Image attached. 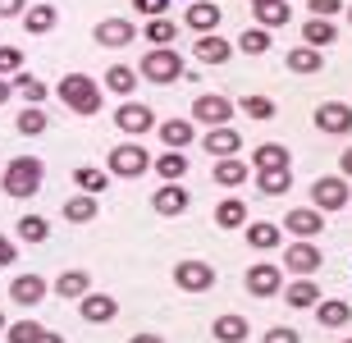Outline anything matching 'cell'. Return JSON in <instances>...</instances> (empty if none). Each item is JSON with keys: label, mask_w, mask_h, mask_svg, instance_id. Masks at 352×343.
<instances>
[{"label": "cell", "mask_w": 352, "mask_h": 343, "mask_svg": "<svg viewBox=\"0 0 352 343\" xmlns=\"http://www.w3.org/2000/svg\"><path fill=\"white\" fill-rule=\"evenodd\" d=\"M288 69H293V74H320L325 60H320V51H311V46H293V51H288Z\"/></svg>", "instance_id": "cell-35"}, {"label": "cell", "mask_w": 352, "mask_h": 343, "mask_svg": "<svg viewBox=\"0 0 352 343\" xmlns=\"http://www.w3.org/2000/svg\"><path fill=\"white\" fill-rule=\"evenodd\" d=\"M279 293H284V302L293 307V311H307V307L320 302V289H316L311 279H298V284H288V289H279Z\"/></svg>", "instance_id": "cell-29"}, {"label": "cell", "mask_w": 352, "mask_h": 343, "mask_svg": "<svg viewBox=\"0 0 352 343\" xmlns=\"http://www.w3.org/2000/svg\"><path fill=\"white\" fill-rule=\"evenodd\" d=\"M41 330H46L41 320H14V325H10V343H37Z\"/></svg>", "instance_id": "cell-45"}, {"label": "cell", "mask_w": 352, "mask_h": 343, "mask_svg": "<svg viewBox=\"0 0 352 343\" xmlns=\"http://www.w3.org/2000/svg\"><path fill=\"white\" fill-rule=\"evenodd\" d=\"M133 10H138V14H146V19H165L170 0H133Z\"/></svg>", "instance_id": "cell-46"}, {"label": "cell", "mask_w": 352, "mask_h": 343, "mask_svg": "<svg viewBox=\"0 0 352 343\" xmlns=\"http://www.w3.org/2000/svg\"><path fill=\"white\" fill-rule=\"evenodd\" d=\"M288 188H293V174L288 170H261L256 174V192L261 197H284Z\"/></svg>", "instance_id": "cell-31"}, {"label": "cell", "mask_w": 352, "mask_h": 343, "mask_svg": "<svg viewBox=\"0 0 352 343\" xmlns=\"http://www.w3.org/2000/svg\"><path fill=\"white\" fill-rule=\"evenodd\" d=\"M248 5H265V0H248Z\"/></svg>", "instance_id": "cell-56"}, {"label": "cell", "mask_w": 352, "mask_h": 343, "mask_svg": "<svg viewBox=\"0 0 352 343\" xmlns=\"http://www.w3.org/2000/svg\"><path fill=\"white\" fill-rule=\"evenodd\" d=\"M270 46H274V32H270V27H248V32L238 37V51H243V55H265Z\"/></svg>", "instance_id": "cell-37"}, {"label": "cell", "mask_w": 352, "mask_h": 343, "mask_svg": "<svg viewBox=\"0 0 352 343\" xmlns=\"http://www.w3.org/2000/svg\"><path fill=\"white\" fill-rule=\"evenodd\" d=\"M243 234H248V247H256V252H270V247H279V243H284V229L270 225V220H248V225H243Z\"/></svg>", "instance_id": "cell-16"}, {"label": "cell", "mask_w": 352, "mask_h": 343, "mask_svg": "<svg viewBox=\"0 0 352 343\" xmlns=\"http://www.w3.org/2000/svg\"><path fill=\"white\" fill-rule=\"evenodd\" d=\"M210 334H215V343H248L252 325H248V316H234V311H224V316L210 325Z\"/></svg>", "instance_id": "cell-18"}, {"label": "cell", "mask_w": 352, "mask_h": 343, "mask_svg": "<svg viewBox=\"0 0 352 343\" xmlns=\"http://www.w3.org/2000/svg\"><path fill=\"white\" fill-rule=\"evenodd\" d=\"M151 46H174V37H179V27L170 23V19H146V27H138Z\"/></svg>", "instance_id": "cell-39"}, {"label": "cell", "mask_w": 352, "mask_h": 343, "mask_svg": "<svg viewBox=\"0 0 352 343\" xmlns=\"http://www.w3.org/2000/svg\"><path fill=\"white\" fill-rule=\"evenodd\" d=\"M316 320L329 325V330H339V325H348V320H352V307L343 302V298H320V302H316Z\"/></svg>", "instance_id": "cell-25"}, {"label": "cell", "mask_w": 352, "mask_h": 343, "mask_svg": "<svg viewBox=\"0 0 352 343\" xmlns=\"http://www.w3.org/2000/svg\"><path fill=\"white\" fill-rule=\"evenodd\" d=\"M129 343H165V339H160V334H133Z\"/></svg>", "instance_id": "cell-53"}, {"label": "cell", "mask_w": 352, "mask_h": 343, "mask_svg": "<svg viewBox=\"0 0 352 343\" xmlns=\"http://www.w3.org/2000/svg\"><path fill=\"white\" fill-rule=\"evenodd\" d=\"M51 289L60 293V298H69V302H78L82 293H91V275H87V270H60Z\"/></svg>", "instance_id": "cell-19"}, {"label": "cell", "mask_w": 352, "mask_h": 343, "mask_svg": "<svg viewBox=\"0 0 352 343\" xmlns=\"http://www.w3.org/2000/svg\"><path fill=\"white\" fill-rule=\"evenodd\" d=\"M343 10V0H311V19H334Z\"/></svg>", "instance_id": "cell-48"}, {"label": "cell", "mask_w": 352, "mask_h": 343, "mask_svg": "<svg viewBox=\"0 0 352 343\" xmlns=\"http://www.w3.org/2000/svg\"><path fill=\"white\" fill-rule=\"evenodd\" d=\"M316 129L329 137H348L352 133V106L348 101H320L316 106Z\"/></svg>", "instance_id": "cell-8"}, {"label": "cell", "mask_w": 352, "mask_h": 343, "mask_svg": "<svg viewBox=\"0 0 352 343\" xmlns=\"http://www.w3.org/2000/svg\"><path fill=\"white\" fill-rule=\"evenodd\" d=\"M115 129L129 133V137H142V133L156 129V110L146 106V101H119L115 110Z\"/></svg>", "instance_id": "cell-6"}, {"label": "cell", "mask_w": 352, "mask_h": 343, "mask_svg": "<svg viewBox=\"0 0 352 343\" xmlns=\"http://www.w3.org/2000/svg\"><path fill=\"white\" fill-rule=\"evenodd\" d=\"M183 74H188V69H183V55L170 51V46H151V51L142 55V69H138V78H146L151 87H170Z\"/></svg>", "instance_id": "cell-3"}, {"label": "cell", "mask_w": 352, "mask_h": 343, "mask_svg": "<svg viewBox=\"0 0 352 343\" xmlns=\"http://www.w3.org/2000/svg\"><path fill=\"white\" fill-rule=\"evenodd\" d=\"M201 146H206L215 160H224V156H238V146H243V137H238V129L234 124H215V129L201 137Z\"/></svg>", "instance_id": "cell-14"}, {"label": "cell", "mask_w": 352, "mask_h": 343, "mask_svg": "<svg viewBox=\"0 0 352 343\" xmlns=\"http://www.w3.org/2000/svg\"><path fill=\"white\" fill-rule=\"evenodd\" d=\"M343 343H352V339H343Z\"/></svg>", "instance_id": "cell-58"}, {"label": "cell", "mask_w": 352, "mask_h": 343, "mask_svg": "<svg viewBox=\"0 0 352 343\" xmlns=\"http://www.w3.org/2000/svg\"><path fill=\"white\" fill-rule=\"evenodd\" d=\"M78 307H82V320H87V325H110V320L119 316V302L110 293H82Z\"/></svg>", "instance_id": "cell-13"}, {"label": "cell", "mask_w": 352, "mask_h": 343, "mask_svg": "<svg viewBox=\"0 0 352 343\" xmlns=\"http://www.w3.org/2000/svg\"><path fill=\"white\" fill-rule=\"evenodd\" d=\"M41 179H46V165H41L37 156H14L10 165H5L0 188H5V197L28 201V197H37V192H41Z\"/></svg>", "instance_id": "cell-1"}, {"label": "cell", "mask_w": 352, "mask_h": 343, "mask_svg": "<svg viewBox=\"0 0 352 343\" xmlns=\"http://www.w3.org/2000/svg\"><path fill=\"white\" fill-rule=\"evenodd\" d=\"M0 339H5V316H0Z\"/></svg>", "instance_id": "cell-55"}, {"label": "cell", "mask_w": 352, "mask_h": 343, "mask_svg": "<svg viewBox=\"0 0 352 343\" xmlns=\"http://www.w3.org/2000/svg\"><path fill=\"white\" fill-rule=\"evenodd\" d=\"M288 0H265V5H252V19H256V27H284L288 23Z\"/></svg>", "instance_id": "cell-30"}, {"label": "cell", "mask_w": 352, "mask_h": 343, "mask_svg": "<svg viewBox=\"0 0 352 343\" xmlns=\"http://www.w3.org/2000/svg\"><path fill=\"white\" fill-rule=\"evenodd\" d=\"M151 170V156H146V146L138 142H119L105 160V174H119V179H138V174Z\"/></svg>", "instance_id": "cell-4"}, {"label": "cell", "mask_w": 352, "mask_h": 343, "mask_svg": "<svg viewBox=\"0 0 352 343\" xmlns=\"http://www.w3.org/2000/svg\"><path fill=\"white\" fill-rule=\"evenodd\" d=\"M215 225L220 229H243L248 225V206H243L238 197H224L220 206H215Z\"/></svg>", "instance_id": "cell-33"}, {"label": "cell", "mask_w": 352, "mask_h": 343, "mask_svg": "<svg viewBox=\"0 0 352 343\" xmlns=\"http://www.w3.org/2000/svg\"><path fill=\"white\" fill-rule=\"evenodd\" d=\"M10 92H14V87H10V78H0V106L10 101Z\"/></svg>", "instance_id": "cell-54"}, {"label": "cell", "mask_w": 352, "mask_h": 343, "mask_svg": "<svg viewBox=\"0 0 352 343\" xmlns=\"http://www.w3.org/2000/svg\"><path fill=\"white\" fill-rule=\"evenodd\" d=\"M65 220L69 225H91V220H96V197H87V192L69 197L65 201Z\"/></svg>", "instance_id": "cell-34"}, {"label": "cell", "mask_w": 352, "mask_h": 343, "mask_svg": "<svg viewBox=\"0 0 352 343\" xmlns=\"http://www.w3.org/2000/svg\"><path fill=\"white\" fill-rule=\"evenodd\" d=\"M55 92H60V101H65V106L74 110V115H87V119H91V115H101V106H105L101 82L87 78V74H65Z\"/></svg>", "instance_id": "cell-2"}, {"label": "cell", "mask_w": 352, "mask_h": 343, "mask_svg": "<svg viewBox=\"0 0 352 343\" xmlns=\"http://www.w3.org/2000/svg\"><path fill=\"white\" fill-rule=\"evenodd\" d=\"M133 37H138V27L129 19H101L96 23V46H105V51H124Z\"/></svg>", "instance_id": "cell-12"}, {"label": "cell", "mask_w": 352, "mask_h": 343, "mask_svg": "<svg viewBox=\"0 0 352 343\" xmlns=\"http://www.w3.org/2000/svg\"><path fill=\"white\" fill-rule=\"evenodd\" d=\"M183 23L197 27V32L206 37V32H215V27H220V5H210V0H192V5H188V14H183Z\"/></svg>", "instance_id": "cell-17"}, {"label": "cell", "mask_w": 352, "mask_h": 343, "mask_svg": "<svg viewBox=\"0 0 352 343\" xmlns=\"http://www.w3.org/2000/svg\"><path fill=\"white\" fill-rule=\"evenodd\" d=\"M46 129H51V119H46V110L28 106L23 115H19V133H23V137H41Z\"/></svg>", "instance_id": "cell-40"}, {"label": "cell", "mask_w": 352, "mask_h": 343, "mask_svg": "<svg viewBox=\"0 0 352 343\" xmlns=\"http://www.w3.org/2000/svg\"><path fill=\"white\" fill-rule=\"evenodd\" d=\"M248 165H243V160H238V156H224V160H215V170H210V179H215V184H220V188H238V184H243V179H248Z\"/></svg>", "instance_id": "cell-28"}, {"label": "cell", "mask_w": 352, "mask_h": 343, "mask_svg": "<svg viewBox=\"0 0 352 343\" xmlns=\"http://www.w3.org/2000/svg\"><path fill=\"white\" fill-rule=\"evenodd\" d=\"M261 343H302V334H298V330H288V325H274V330H265Z\"/></svg>", "instance_id": "cell-47"}, {"label": "cell", "mask_w": 352, "mask_h": 343, "mask_svg": "<svg viewBox=\"0 0 352 343\" xmlns=\"http://www.w3.org/2000/svg\"><path fill=\"white\" fill-rule=\"evenodd\" d=\"M284 229H288L293 238H307V243H311V238L325 229V215L316 211V206H307V211L298 206V211H288V215H284Z\"/></svg>", "instance_id": "cell-15"}, {"label": "cell", "mask_w": 352, "mask_h": 343, "mask_svg": "<svg viewBox=\"0 0 352 343\" xmlns=\"http://www.w3.org/2000/svg\"><path fill=\"white\" fill-rule=\"evenodd\" d=\"M23 74V51L19 46H0V78H19Z\"/></svg>", "instance_id": "cell-43"}, {"label": "cell", "mask_w": 352, "mask_h": 343, "mask_svg": "<svg viewBox=\"0 0 352 343\" xmlns=\"http://www.w3.org/2000/svg\"><path fill=\"white\" fill-rule=\"evenodd\" d=\"M37 343H65V334H60V330H41Z\"/></svg>", "instance_id": "cell-51"}, {"label": "cell", "mask_w": 352, "mask_h": 343, "mask_svg": "<svg viewBox=\"0 0 352 343\" xmlns=\"http://www.w3.org/2000/svg\"><path fill=\"white\" fill-rule=\"evenodd\" d=\"M10 298L19 307H37L41 298H46V279H41V275H19L10 284Z\"/></svg>", "instance_id": "cell-20"}, {"label": "cell", "mask_w": 352, "mask_h": 343, "mask_svg": "<svg viewBox=\"0 0 352 343\" xmlns=\"http://www.w3.org/2000/svg\"><path fill=\"white\" fill-rule=\"evenodd\" d=\"M329 41H339V27L329 23V19H307V23H302V46L320 51V46H329Z\"/></svg>", "instance_id": "cell-23"}, {"label": "cell", "mask_w": 352, "mask_h": 343, "mask_svg": "<svg viewBox=\"0 0 352 343\" xmlns=\"http://www.w3.org/2000/svg\"><path fill=\"white\" fill-rule=\"evenodd\" d=\"M348 201H352V192H348V179H343V174H325V179L311 184V206L320 215L325 211H343Z\"/></svg>", "instance_id": "cell-5"}, {"label": "cell", "mask_w": 352, "mask_h": 343, "mask_svg": "<svg viewBox=\"0 0 352 343\" xmlns=\"http://www.w3.org/2000/svg\"><path fill=\"white\" fill-rule=\"evenodd\" d=\"M156 174L165 179V184H179L183 174H188V156H183V151H165V156H156Z\"/></svg>", "instance_id": "cell-38"}, {"label": "cell", "mask_w": 352, "mask_h": 343, "mask_svg": "<svg viewBox=\"0 0 352 343\" xmlns=\"http://www.w3.org/2000/svg\"><path fill=\"white\" fill-rule=\"evenodd\" d=\"M151 206H156L160 215H183L188 211V188L183 184H165L156 197H151Z\"/></svg>", "instance_id": "cell-22"}, {"label": "cell", "mask_w": 352, "mask_h": 343, "mask_svg": "<svg viewBox=\"0 0 352 343\" xmlns=\"http://www.w3.org/2000/svg\"><path fill=\"white\" fill-rule=\"evenodd\" d=\"M284 270H293L298 279L316 275V270H320V247H311L307 238H298L293 247H284Z\"/></svg>", "instance_id": "cell-11"}, {"label": "cell", "mask_w": 352, "mask_h": 343, "mask_svg": "<svg viewBox=\"0 0 352 343\" xmlns=\"http://www.w3.org/2000/svg\"><path fill=\"white\" fill-rule=\"evenodd\" d=\"M105 87L115 96H129L133 87H138V69H129V65H110L105 69Z\"/></svg>", "instance_id": "cell-36"}, {"label": "cell", "mask_w": 352, "mask_h": 343, "mask_svg": "<svg viewBox=\"0 0 352 343\" xmlns=\"http://www.w3.org/2000/svg\"><path fill=\"white\" fill-rule=\"evenodd\" d=\"M252 170H256V174H261V170H288V146L261 142L256 151H252Z\"/></svg>", "instance_id": "cell-24"}, {"label": "cell", "mask_w": 352, "mask_h": 343, "mask_svg": "<svg viewBox=\"0 0 352 343\" xmlns=\"http://www.w3.org/2000/svg\"><path fill=\"white\" fill-rule=\"evenodd\" d=\"M192 119L197 124H210V129H215V124H229V119H234V101H229V96H215V92L197 96L192 101Z\"/></svg>", "instance_id": "cell-10"}, {"label": "cell", "mask_w": 352, "mask_h": 343, "mask_svg": "<svg viewBox=\"0 0 352 343\" xmlns=\"http://www.w3.org/2000/svg\"><path fill=\"white\" fill-rule=\"evenodd\" d=\"M14 261H19V247H14L10 238L0 234V270H5V265H14Z\"/></svg>", "instance_id": "cell-50"}, {"label": "cell", "mask_w": 352, "mask_h": 343, "mask_svg": "<svg viewBox=\"0 0 352 343\" xmlns=\"http://www.w3.org/2000/svg\"><path fill=\"white\" fill-rule=\"evenodd\" d=\"M174 284H179L183 293H210V289H215V265L188 256V261L174 265Z\"/></svg>", "instance_id": "cell-7"}, {"label": "cell", "mask_w": 352, "mask_h": 343, "mask_svg": "<svg viewBox=\"0 0 352 343\" xmlns=\"http://www.w3.org/2000/svg\"><path fill=\"white\" fill-rule=\"evenodd\" d=\"M238 106H243V115L261 119V124H270V119L279 115V106H274L270 96H243V101H238Z\"/></svg>", "instance_id": "cell-42"}, {"label": "cell", "mask_w": 352, "mask_h": 343, "mask_svg": "<svg viewBox=\"0 0 352 343\" xmlns=\"http://www.w3.org/2000/svg\"><path fill=\"white\" fill-rule=\"evenodd\" d=\"M156 133H160V142L170 146V151H183V146L192 142V119H165Z\"/></svg>", "instance_id": "cell-27"}, {"label": "cell", "mask_w": 352, "mask_h": 343, "mask_svg": "<svg viewBox=\"0 0 352 343\" xmlns=\"http://www.w3.org/2000/svg\"><path fill=\"white\" fill-rule=\"evenodd\" d=\"M74 184H78V192L96 197V192H105V188H110V174L96 170V165H78V170H74Z\"/></svg>", "instance_id": "cell-32"}, {"label": "cell", "mask_w": 352, "mask_h": 343, "mask_svg": "<svg viewBox=\"0 0 352 343\" xmlns=\"http://www.w3.org/2000/svg\"><path fill=\"white\" fill-rule=\"evenodd\" d=\"M348 23H352V5H348Z\"/></svg>", "instance_id": "cell-57"}, {"label": "cell", "mask_w": 352, "mask_h": 343, "mask_svg": "<svg viewBox=\"0 0 352 343\" xmlns=\"http://www.w3.org/2000/svg\"><path fill=\"white\" fill-rule=\"evenodd\" d=\"M339 174H343V179H352V146L343 151V160H339Z\"/></svg>", "instance_id": "cell-52"}, {"label": "cell", "mask_w": 352, "mask_h": 343, "mask_svg": "<svg viewBox=\"0 0 352 343\" xmlns=\"http://www.w3.org/2000/svg\"><path fill=\"white\" fill-rule=\"evenodd\" d=\"M10 87H14L19 96H28V101H46V82H41V78H28V74H19Z\"/></svg>", "instance_id": "cell-44"}, {"label": "cell", "mask_w": 352, "mask_h": 343, "mask_svg": "<svg viewBox=\"0 0 352 343\" xmlns=\"http://www.w3.org/2000/svg\"><path fill=\"white\" fill-rule=\"evenodd\" d=\"M192 55L201 60V65H224L229 55H234V46L224 37H215V32H206V37H197V46H192Z\"/></svg>", "instance_id": "cell-21"}, {"label": "cell", "mask_w": 352, "mask_h": 343, "mask_svg": "<svg viewBox=\"0 0 352 343\" xmlns=\"http://www.w3.org/2000/svg\"><path fill=\"white\" fill-rule=\"evenodd\" d=\"M28 0H0V19H23Z\"/></svg>", "instance_id": "cell-49"}, {"label": "cell", "mask_w": 352, "mask_h": 343, "mask_svg": "<svg viewBox=\"0 0 352 343\" xmlns=\"http://www.w3.org/2000/svg\"><path fill=\"white\" fill-rule=\"evenodd\" d=\"M243 284H248L252 298H274V293L284 289V270H279L274 261H256L248 275H243Z\"/></svg>", "instance_id": "cell-9"}, {"label": "cell", "mask_w": 352, "mask_h": 343, "mask_svg": "<svg viewBox=\"0 0 352 343\" xmlns=\"http://www.w3.org/2000/svg\"><path fill=\"white\" fill-rule=\"evenodd\" d=\"M19 238H23V243H46V238H51L46 215H23V220H19Z\"/></svg>", "instance_id": "cell-41"}, {"label": "cell", "mask_w": 352, "mask_h": 343, "mask_svg": "<svg viewBox=\"0 0 352 343\" xmlns=\"http://www.w3.org/2000/svg\"><path fill=\"white\" fill-rule=\"evenodd\" d=\"M55 23H60V10H55V5H28L23 10V27L37 32V37H46Z\"/></svg>", "instance_id": "cell-26"}]
</instances>
